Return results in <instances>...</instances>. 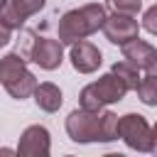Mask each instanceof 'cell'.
<instances>
[{"label": "cell", "mask_w": 157, "mask_h": 157, "mask_svg": "<svg viewBox=\"0 0 157 157\" xmlns=\"http://www.w3.org/2000/svg\"><path fill=\"white\" fill-rule=\"evenodd\" d=\"M66 132L74 142H110L118 137V115L113 110L76 108L66 118Z\"/></svg>", "instance_id": "obj_1"}, {"label": "cell", "mask_w": 157, "mask_h": 157, "mask_svg": "<svg viewBox=\"0 0 157 157\" xmlns=\"http://www.w3.org/2000/svg\"><path fill=\"white\" fill-rule=\"evenodd\" d=\"M105 17H108V12H105V5H101V2H88L76 10L64 12L59 20V42L74 44L78 39H86L88 34H93L103 27Z\"/></svg>", "instance_id": "obj_2"}, {"label": "cell", "mask_w": 157, "mask_h": 157, "mask_svg": "<svg viewBox=\"0 0 157 157\" xmlns=\"http://www.w3.org/2000/svg\"><path fill=\"white\" fill-rule=\"evenodd\" d=\"M125 93H128V86L123 83V78H118L113 71H108L98 81L81 88L78 103L83 110H103V105H108V103H120L125 98Z\"/></svg>", "instance_id": "obj_3"}, {"label": "cell", "mask_w": 157, "mask_h": 157, "mask_svg": "<svg viewBox=\"0 0 157 157\" xmlns=\"http://www.w3.org/2000/svg\"><path fill=\"white\" fill-rule=\"evenodd\" d=\"M118 137H123L125 145L137 152H150L152 147V128L140 113H125L118 118Z\"/></svg>", "instance_id": "obj_4"}, {"label": "cell", "mask_w": 157, "mask_h": 157, "mask_svg": "<svg viewBox=\"0 0 157 157\" xmlns=\"http://www.w3.org/2000/svg\"><path fill=\"white\" fill-rule=\"evenodd\" d=\"M103 34H105V39L110 42V44H125V42H130V39H135L137 37V32H140V25H137V20H135V15H125V12H113V15H108L105 17V22H103Z\"/></svg>", "instance_id": "obj_5"}, {"label": "cell", "mask_w": 157, "mask_h": 157, "mask_svg": "<svg viewBox=\"0 0 157 157\" xmlns=\"http://www.w3.org/2000/svg\"><path fill=\"white\" fill-rule=\"evenodd\" d=\"M29 61H34L44 71H54L64 61V44L59 39L37 37L34 44H32V52H29Z\"/></svg>", "instance_id": "obj_6"}, {"label": "cell", "mask_w": 157, "mask_h": 157, "mask_svg": "<svg viewBox=\"0 0 157 157\" xmlns=\"http://www.w3.org/2000/svg\"><path fill=\"white\" fill-rule=\"evenodd\" d=\"M20 157H47L49 155V130L44 125H29L17 145Z\"/></svg>", "instance_id": "obj_7"}, {"label": "cell", "mask_w": 157, "mask_h": 157, "mask_svg": "<svg viewBox=\"0 0 157 157\" xmlns=\"http://www.w3.org/2000/svg\"><path fill=\"white\" fill-rule=\"evenodd\" d=\"M69 59H71V66H74L78 74H93V71L101 66V61H103L101 49H98L96 44L86 42V39H78V42L71 44Z\"/></svg>", "instance_id": "obj_8"}, {"label": "cell", "mask_w": 157, "mask_h": 157, "mask_svg": "<svg viewBox=\"0 0 157 157\" xmlns=\"http://www.w3.org/2000/svg\"><path fill=\"white\" fill-rule=\"evenodd\" d=\"M44 2H47V0H7L5 10L0 12V20H2L10 29H20L27 17L37 15V12L44 7Z\"/></svg>", "instance_id": "obj_9"}, {"label": "cell", "mask_w": 157, "mask_h": 157, "mask_svg": "<svg viewBox=\"0 0 157 157\" xmlns=\"http://www.w3.org/2000/svg\"><path fill=\"white\" fill-rule=\"evenodd\" d=\"M155 54H157V49L152 44H147L145 39H140V37H135V39H130V42L123 44V59L128 64L137 66V69H145L152 61Z\"/></svg>", "instance_id": "obj_10"}, {"label": "cell", "mask_w": 157, "mask_h": 157, "mask_svg": "<svg viewBox=\"0 0 157 157\" xmlns=\"http://www.w3.org/2000/svg\"><path fill=\"white\" fill-rule=\"evenodd\" d=\"M34 103L42 108V110H47V113H54V110H59L61 108V103H64V98H61V91H59V86H54V83H37V88H34Z\"/></svg>", "instance_id": "obj_11"}, {"label": "cell", "mask_w": 157, "mask_h": 157, "mask_svg": "<svg viewBox=\"0 0 157 157\" xmlns=\"http://www.w3.org/2000/svg\"><path fill=\"white\" fill-rule=\"evenodd\" d=\"M34 88H37V76H34L32 71H25V74H20L17 78H12L10 83H5V91H7L15 101L29 98V96L34 93Z\"/></svg>", "instance_id": "obj_12"}, {"label": "cell", "mask_w": 157, "mask_h": 157, "mask_svg": "<svg viewBox=\"0 0 157 157\" xmlns=\"http://www.w3.org/2000/svg\"><path fill=\"white\" fill-rule=\"evenodd\" d=\"M25 71H27V61H25L17 52L5 54V56L0 59V83H2V86L10 83L12 78H17V76L25 74Z\"/></svg>", "instance_id": "obj_13"}, {"label": "cell", "mask_w": 157, "mask_h": 157, "mask_svg": "<svg viewBox=\"0 0 157 157\" xmlns=\"http://www.w3.org/2000/svg\"><path fill=\"white\" fill-rule=\"evenodd\" d=\"M110 71H113L118 78H123V83L128 86V91H135V88H137V83H140V69H137V66H132V64H128V61L123 59V61H115Z\"/></svg>", "instance_id": "obj_14"}, {"label": "cell", "mask_w": 157, "mask_h": 157, "mask_svg": "<svg viewBox=\"0 0 157 157\" xmlns=\"http://www.w3.org/2000/svg\"><path fill=\"white\" fill-rule=\"evenodd\" d=\"M137 96H140V101L145 103V105H157V76H145V78H140V83H137Z\"/></svg>", "instance_id": "obj_15"}, {"label": "cell", "mask_w": 157, "mask_h": 157, "mask_svg": "<svg viewBox=\"0 0 157 157\" xmlns=\"http://www.w3.org/2000/svg\"><path fill=\"white\" fill-rule=\"evenodd\" d=\"M105 5L113 12H125V15H137L142 7V0H105Z\"/></svg>", "instance_id": "obj_16"}, {"label": "cell", "mask_w": 157, "mask_h": 157, "mask_svg": "<svg viewBox=\"0 0 157 157\" xmlns=\"http://www.w3.org/2000/svg\"><path fill=\"white\" fill-rule=\"evenodd\" d=\"M34 39H37V34H34L32 29H22V32H20V39H17V54H20L25 61H29V52H32Z\"/></svg>", "instance_id": "obj_17"}, {"label": "cell", "mask_w": 157, "mask_h": 157, "mask_svg": "<svg viewBox=\"0 0 157 157\" xmlns=\"http://www.w3.org/2000/svg\"><path fill=\"white\" fill-rule=\"evenodd\" d=\"M142 27H145L150 34L157 37V5H152V7L145 10V15H142Z\"/></svg>", "instance_id": "obj_18"}, {"label": "cell", "mask_w": 157, "mask_h": 157, "mask_svg": "<svg viewBox=\"0 0 157 157\" xmlns=\"http://www.w3.org/2000/svg\"><path fill=\"white\" fill-rule=\"evenodd\" d=\"M10 37H12V29L0 20V47H5V44L10 42Z\"/></svg>", "instance_id": "obj_19"}, {"label": "cell", "mask_w": 157, "mask_h": 157, "mask_svg": "<svg viewBox=\"0 0 157 157\" xmlns=\"http://www.w3.org/2000/svg\"><path fill=\"white\" fill-rule=\"evenodd\" d=\"M145 71H147L150 76H157V54H155V56H152V61L145 66Z\"/></svg>", "instance_id": "obj_20"}, {"label": "cell", "mask_w": 157, "mask_h": 157, "mask_svg": "<svg viewBox=\"0 0 157 157\" xmlns=\"http://www.w3.org/2000/svg\"><path fill=\"white\" fill-rule=\"evenodd\" d=\"M152 155H157V123L152 125V147H150Z\"/></svg>", "instance_id": "obj_21"}, {"label": "cell", "mask_w": 157, "mask_h": 157, "mask_svg": "<svg viewBox=\"0 0 157 157\" xmlns=\"http://www.w3.org/2000/svg\"><path fill=\"white\" fill-rule=\"evenodd\" d=\"M5 5H7V0H0V12L5 10Z\"/></svg>", "instance_id": "obj_22"}]
</instances>
